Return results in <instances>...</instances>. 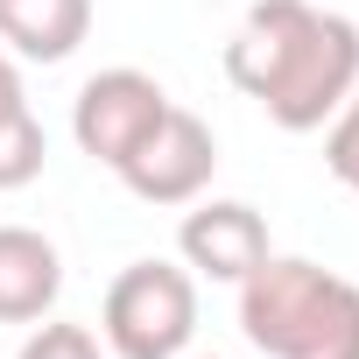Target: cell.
I'll list each match as a JSON object with an SVG mask.
<instances>
[{"label": "cell", "mask_w": 359, "mask_h": 359, "mask_svg": "<svg viewBox=\"0 0 359 359\" xmlns=\"http://www.w3.org/2000/svg\"><path fill=\"white\" fill-rule=\"evenodd\" d=\"M226 78L275 127L310 134L359 85V22L310 0H254L226 43Z\"/></svg>", "instance_id": "cell-1"}, {"label": "cell", "mask_w": 359, "mask_h": 359, "mask_svg": "<svg viewBox=\"0 0 359 359\" xmlns=\"http://www.w3.org/2000/svg\"><path fill=\"white\" fill-rule=\"evenodd\" d=\"M240 331L268 359H359V289L317 261L268 254L240 282Z\"/></svg>", "instance_id": "cell-2"}, {"label": "cell", "mask_w": 359, "mask_h": 359, "mask_svg": "<svg viewBox=\"0 0 359 359\" xmlns=\"http://www.w3.org/2000/svg\"><path fill=\"white\" fill-rule=\"evenodd\" d=\"M99 331L113 359H184L198 331V282L176 261H134L113 275L99 303Z\"/></svg>", "instance_id": "cell-3"}, {"label": "cell", "mask_w": 359, "mask_h": 359, "mask_svg": "<svg viewBox=\"0 0 359 359\" xmlns=\"http://www.w3.org/2000/svg\"><path fill=\"white\" fill-rule=\"evenodd\" d=\"M212 169H219V134L191 113V106H169L148 141L113 169L120 184L141 198V205H191L205 184H212Z\"/></svg>", "instance_id": "cell-4"}, {"label": "cell", "mask_w": 359, "mask_h": 359, "mask_svg": "<svg viewBox=\"0 0 359 359\" xmlns=\"http://www.w3.org/2000/svg\"><path fill=\"white\" fill-rule=\"evenodd\" d=\"M169 113V92L148 78V71H99V78H85V92H78V106H71V134H78V148L92 155V162H106V169H120L141 141H148V127Z\"/></svg>", "instance_id": "cell-5"}, {"label": "cell", "mask_w": 359, "mask_h": 359, "mask_svg": "<svg viewBox=\"0 0 359 359\" xmlns=\"http://www.w3.org/2000/svg\"><path fill=\"white\" fill-rule=\"evenodd\" d=\"M176 247H184V261L212 282H247L261 261H268V219L240 198H212L184 219V233H176Z\"/></svg>", "instance_id": "cell-6"}, {"label": "cell", "mask_w": 359, "mask_h": 359, "mask_svg": "<svg viewBox=\"0 0 359 359\" xmlns=\"http://www.w3.org/2000/svg\"><path fill=\"white\" fill-rule=\"evenodd\" d=\"M64 296V261L36 226H0V324H43Z\"/></svg>", "instance_id": "cell-7"}, {"label": "cell", "mask_w": 359, "mask_h": 359, "mask_svg": "<svg viewBox=\"0 0 359 359\" xmlns=\"http://www.w3.org/2000/svg\"><path fill=\"white\" fill-rule=\"evenodd\" d=\"M92 36V0H0V43L29 64H64Z\"/></svg>", "instance_id": "cell-8"}, {"label": "cell", "mask_w": 359, "mask_h": 359, "mask_svg": "<svg viewBox=\"0 0 359 359\" xmlns=\"http://www.w3.org/2000/svg\"><path fill=\"white\" fill-rule=\"evenodd\" d=\"M43 162H50V134H43V120H36L29 106H22L15 120H0V191L36 184Z\"/></svg>", "instance_id": "cell-9"}, {"label": "cell", "mask_w": 359, "mask_h": 359, "mask_svg": "<svg viewBox=\"0 0 359 359\" xmlns=\"http://www.w3.org/2000/svg\"><path fill=\"white\" fill-rule=\"evenodd\" d=\"M324 162H331V176L359 198V85H352V99L331 113V134H324Z\"/></svg>", "instance_id": "cell-10"}, {"label": "cell", "mask_w": 359, "mask_h": 359, "mask_svg": "<svg viewBox=\"0 0 359 359\" xmlns=\"http://www.w3.org/2000/svg\"><path fill=\"white\" fill-rule=\"evenodd\" d=\"M22 359H106V352L85 324H36L22 338Z\"/></svg>", "instance_id": "cell-11"}, {"label": "cell", "mask_w": 359, "mask_h": 359, "mask_svg": "<svg viewBox=\"0 0 359 359\" xmlns=\"http://www.w3.org/2000/svg\"><path fill=\"white\" fill-rule=\"evenodd\" d=\"M29 106V92H22V71H15V57L0 50V120H15Z\"/></svg>", "instance_id": "cell-12"}, {"label": "cell", "mask_w": 359, "mask_h": 359, "mask_svg": "<svg viewBox=\"0 0 359 359\" xmlns=\"http://www.w3.org/2000/svg\"><path fill=\"white\" fill-rule=\"evenodd\" d=\"M198 359H212V352H198Z\"/></svg>", "instance_id": "cell-13"}]
</instances>
